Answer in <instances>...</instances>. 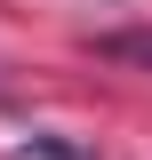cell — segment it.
I'll use <instances>...</instances> for the list:
<instances>
[{
	"instance_id": "1",
	"label": "cell",
	"mask_w": 152,
	"mask_h": 160,
	"mask_svg": "<svg viewBox=\"0 0 152 160\" xmlns=\"http://www.w3.org/2000/svg\"><path fill=\"white\" fill-rule=\"evenodd\" d=\"M8 160H88V144H72V136H24V144H8Z\"/></svg>"
},
{
	"instance_id": "2",
	"label": "cell",
	"mask_w": 152,
	"mask_h": 160,
	"mask_svg": "<svg viewBox=\"0 0 152 160\" xmlns=\"http://www.w3.org/2000/svg\"><path fill=\"white\" fill-rule=\"evenodd\" d=\"M96 56H112V64H152V32H104Z\"/></svg>"
}]
</instances>
